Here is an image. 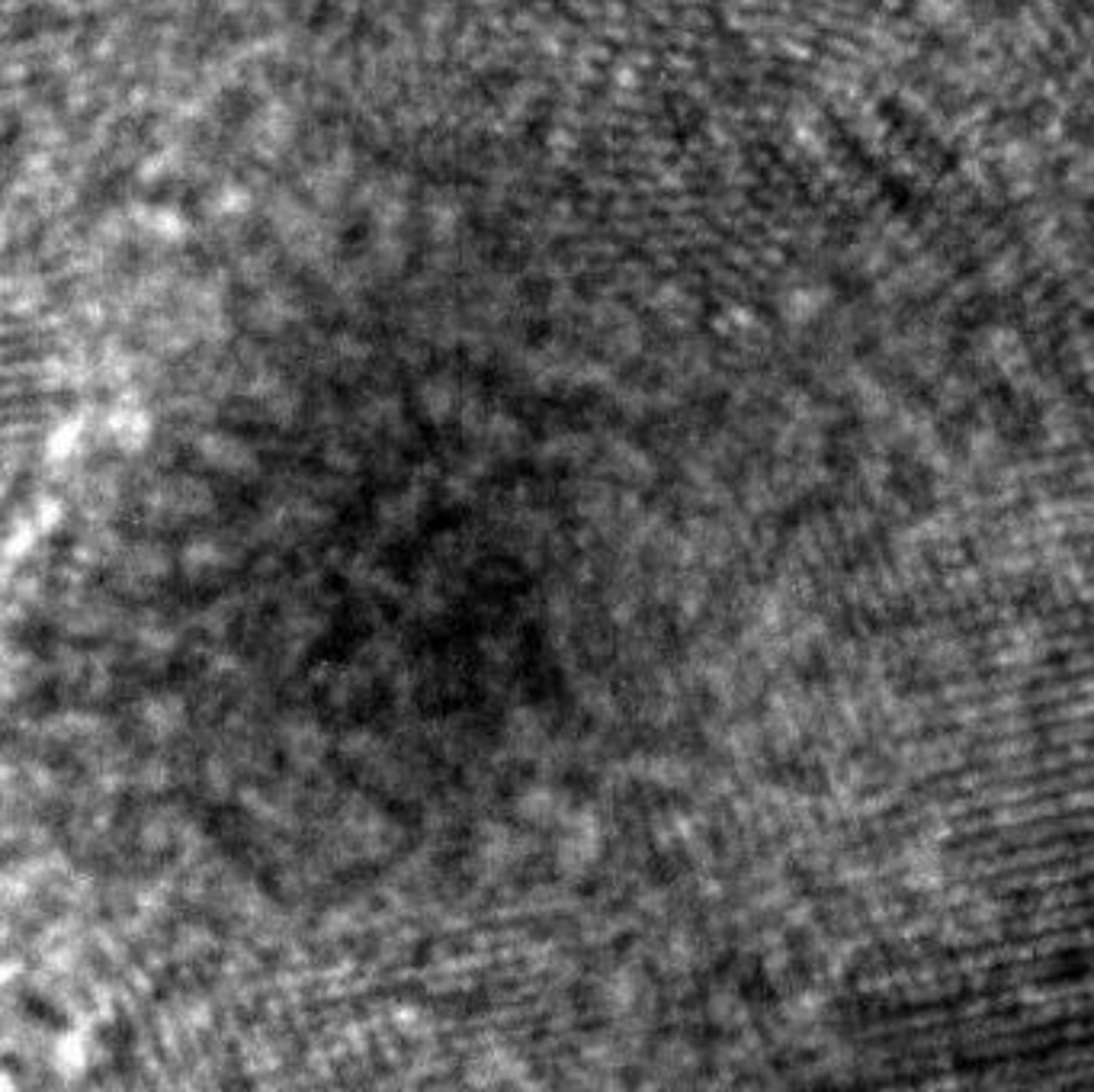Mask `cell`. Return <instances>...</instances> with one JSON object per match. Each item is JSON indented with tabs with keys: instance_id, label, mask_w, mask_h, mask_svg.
<instances>
[{
	"instance_id": "6da1fadb",
	"label": "cell",
	"mask_w": 1094,
	"mask_h": 1092,
	"mask_svg": "<svg viewBox=\"0 0 1094 1092\" xmlns=\"http://www.w3.org/2000/svg\"><path fill=\"white\" fill-rule=\"evenodd\" d=\"M52 1063H55V1070H58L65 1080L80 1076V1073L87 1070V1038H84L80 1032L61 1034L58 1041H55Z\"/></svg>"
},
{
	"instance_id": "7a4b0ae2",
	"label": "cell",
	"mask_w": 1094,
	"mask_h": 1092,
	"mask_svg": "<svg viewBox=\"0 0 1094 1092\" xmlns=\"http://www.w3.org/2000/svg\"><path fill=\"white\" fill-rule=\"evenodd\" d=\"M148 726L155 733H174L183 720V704H180L177 697H158V701H151L148 704V714H145Z\"/></svg>"
}]
</instances>
